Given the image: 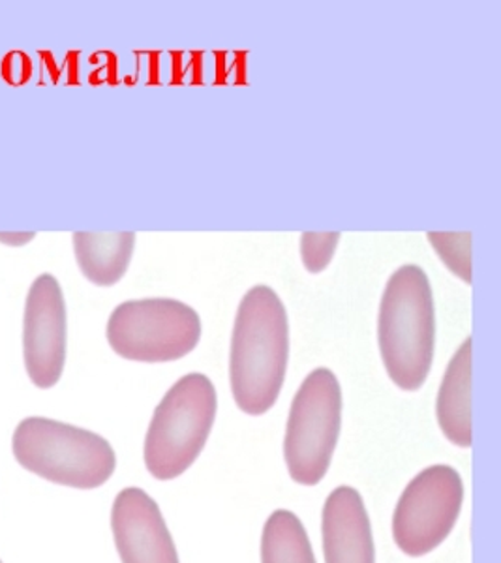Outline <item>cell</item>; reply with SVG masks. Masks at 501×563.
Masks as SVG:
<instances>
[{
    "instance_id": "6da1fadb",
    "label": "cell",
    "mask_w": 501,
    "mask_h": 563,
    "mask_svg": "<svg viewBox=\"0 0 501 563\" xmlns=\"http://www.w3.org/2000/svg\"><path fill=\"white\" fill-rule=\"evenodd\" d=\"M290 361V320L275 289L257 284L238 302L230 382L238 410L264 416L277 404Z\"/></svg>"
},
{
    "instance_id": "7a4b0ae2",
    "label": "cell",
    "mask_w": 501,
    "mask_h": 563,
    "mask_svg": "<svg viewBox=\"0 0 501 563\" xmlns=\"http://www.w3.org/2000/svg\"><path fill=\"white\" fill-rule=\"evenodd\" d=\"M378 347L392 384L419 390L436 352V305L431 280L415 263L392 273L381 295Z\"/></svg>"
},
{
    "instance_id": "3957f363",
    "label": "cell",
    "mask_w": 501,
    "mask_h": 563,
    "mask_svg": "<svg viewBox=\"0 0 501 563\" xmlns=\"http://www.w3.org/2000/svg\"><path fill=\"white\" fill-rule=\"evenodd\" d=\"M12 451L31 474L79 490L102 487L116 467L105 438L47 417L23 419L13 432Z\"/></svg>"
},
{
    "instance_id": "277c9868",
    "label": "cell",
    "mask_w": 501,
    "mask_h": 563,
    "mask_svg": "<svg viewBox=\"0 0 501 563\" xmlns=\"http://www.w3.org/2000/svg\"><path fill=\"white\" fill-rule=\"evenodd\" d=\"M219 397L205 374L192 372L171 385L156 406L143 459L148 474L160 481L177 479L198 461L211 435Z\"/></svg>"
},
{
    "instance_id": "5b68a950",
    "label": "cell",
    "mask_w": 501,
    "mask_h": 563,
    "mask_svg": "<svg viewBox=\"0 0 501 563\" xmlns=\"http://www.w3.org/2000/svg\"><path fill=\"white\" fill-rule=\"evenodd\" d=\"M342 387L333 371L315 368L291 402L283 459L291 479L315 487L327 475L341 438Z\"/></svg>"
},
{
    "instance_id": "8992f818",
    "label": "cell",
    "mask_w": 501,
    "mask_h": 563,
    "mask_svg": "<svg viewBox=\"0 0 501 563\" xmlns=\"http://www.w3.org/2000/svg\"><path fill=\"white\" fill-rule=\"evenodd\" d=\"M201 318L187 302L167 297L132 299L111 312L105 336L119 357L137 363H171L200 344Z\"/></svg>"
},
{
    "instance_id": "52a82bcc",
    "label": "cell",
    "mask_w": 501,
    "mask_h": 563,
    "mask_svg": "<svg viewBox=\"0 0 501 563\" xmlns=\"http://www.w3.org/2000/svg\"><path fill=\"white\" fill-rule=\"evenodd\" d=\"M464 483L457 470L434 464L415 475L392 512V539L400 551L421 558L436 551L457 525Z\"/></svg>"
},
{
    "instance_id": "ba28073f",
    "label": "cell",
    "mask_w": 501,
    "mask_h": 563,
    "mask_svg": "<svg viewBox=\"0 0 501 563\" xmlns=\"http://www.w3.org/2000/svg\"><path fill=\"white\" fill-rule=\"evenodd\" d=\"M66 347L65 294L52 273H42L29 288L23 312V361L26 376L38 389H52L63 378Z\"/></svg>"
},
{
    "instance_id": "9c48e42d",
    "label": "cell",
    "mask_w": 501,
    "mask_h": 563,
    "mask_svg": "<svg viewBox=\"0 0 501 563\" xmlns=\"http://www.w3.org/2000/svg\"><path fill=\"white\" fill-rule=\"evenodd\" d=\"M111 530L123 563H180L160 507L143 488L116 494Z\"/></svg>"
},
{
    "instance_id": "30bf717a",
    "label": "cell",
    "mask_w": 501,
    "mask_h": 563,
    "mask_svg": "<svg viewBox=\"0 0 501 563\" xmlns=\"http://www.w3.org/2000/svg\"><path fill=\"white\" fill-rule=\"evenodd\" d=\"M325 563H376L372 525L359 490L334 488L322 515Z\"/></svg>"
},
{
    "instance_id": "8fae6325",
    "label": "cell",
    "mask_w": 501,
    "mask_h": 563,
    "mask_svg": "<svg viewBox=\"0 0 501 563\" xmlns=\"http://www.w3.org/2000/svg\"><path fill=\"white\" fill-rule=\"evenodd\" d=\"M471 378H474V339L468 336L450 357L436 398V419L445 438L457 448L474 445L471 416Z\"/></svg>"
},
{
    "instance_id": "7c38bea8",
    "label": "cell",
    "mask_w": 501,
    "mask_h": 563,
    "mask_svg": "<svg viewBox=\"0 0 501 563\" xmlns=\"http://www.w3.org/2000/svg\"><path fill=\"white\" fill-rule=\"evenodd\" d=\"M135 233L132 231H78L71 235L74 254L87 280L100 288L121 282L134 256Z\"/></svg>"
},
{
    "instance_id": "4fadbf2b",
    "label": "cell",
    "mask_w": 501,
    "mask_h": 563,
    "mask_svg": "<svg viewBox=\"0 0 501 563\" xmlns=\"http://www.w3.org/2000/svg\"><path fill=\"white\" fill-rule=\"evenodd\" d=\"M261 563H315L307 528L296 512L278 509L265 522Z\"/></svg>"
},
{
    "instance_id": "5bb4252c",
    "label": "cell",
    "mask_w": 501,
    "mask_h": 563,
    "mask_svg": "<svg viewBox=\"0 0 501 563\" xmlns=\"http://www.w3.org/2000/svg\"><path fill=\"white\" fill-rule=\"evenodd\" d=\"M432 249L436 250L437 257L444 262L445 267L458 276L466 284H471V233H439L431 231L426 233Z\"/></svg>"
},
{
    "instance_id": "9a60e30c",
    "label": "cell",
    "mask_w": 501,
    "mask_h": 563,
    "mask_svg": "<svg viewBox=\"0 0 501 563\" xmlns=\"http://www.w3.org/2000/svg\"><path fill=\"white\" fill-rule=\"evenodd\" d=\"M341 243V233L327 231V233H302L299 246H301L302 265L309 273H322L333 262L336 246Z\"/></svg>"
},
{
    "instance_id": "2e32d148",
    "label": "cell",
    "mask_w": 501,
    "mask_h": 563,
    "mask_svg": "<svg viewBox=\"0 0 501 563\" xmlns=\"http://www.w3.org/2000/svg\"><path fill=\"white\" fill-rule=\"evenodd\" d=\"M34 238H36V233H33V231H20V233H15V231H0V243L13 246V249L25 246Z\"/></svg>"
},
{
    "instance_id": "e0dca14e",
    "label": "cell",
    "mask_w": 501,
    "mask_h": 563,
    "mask_svg": "<svg viewBox=\"0 0 501 563\" xmlns=\"http://www.w3.org/2000/svg\"><path fill=\"white\" fill-rule=\"evenodd\" d=\"M0 563H2V562H0Z\"/></svg>"
}]
</instances>
